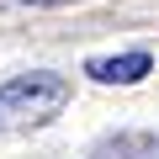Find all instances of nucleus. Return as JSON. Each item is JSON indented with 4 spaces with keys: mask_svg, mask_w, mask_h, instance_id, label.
<instances>
[{
    "mask_svg": "<svg viewBox=\"0 0 159 159\" xmlns=\"http://www.w3.org/2000/svg\"><path fill=\"white\" fill-rule=\"evenodd\" d=\"M74 85L58 69H32L0 85V133H27V127H48L64 106H69Z\"/></svg>",
    "mask_w": 159,
    "mask_h": 159,
    "instance_id": "f257e3e1",
    "label": "nucleus"
},
{
    "mask_svg": "<svg viewBox=\"0 0 159 159\" xmlns=\"http://www.w3.org/2000/svg\"><path fill=\"white\" fill-rule=\"evenodd\" d=\"M154 69L148 53H106V58H90L85 74L96 80V85H138V80Z\"/></svg>",
    "mask_w": 159,
    "mask_h": 159,
    "instance_id": "f03ea898",
    "label": "nucleus"
},
{
    "mask_svg": "<svg viewBox=\"0 0 159 159\" xmlns=\"http://www.w3.org/2000/svg\"><path fill=\"white\" fill-rule=\"evenodd\" d=\"M27 6H43V11H58V6H85V0H27Z\"/></svg>",
    "mask_w": 159,
    "mask_h": 159,
    "instance_id": "7ed1b4c3",
    "label": "nucleus"
}]
</instances>
